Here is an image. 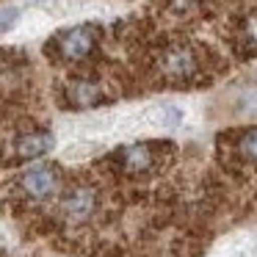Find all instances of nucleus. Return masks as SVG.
Wrapping results in <instances>:
<instances>
[{
    "mask_svg": "<svg viewBox=\"0 0 257 257\" xmlns=\"http://www.w3.org/2000/svg\"><path fill=\"white\" fill-rule=\"evenodd\" d=\"M58 188H61V172L53 163H34L31 169H25L20 174V191L31 199L45 202L50 196H56Z\"/></svg>",
    "mask_w": 257,
    "mask_h": 257,
    "instance_id": "1",
    "label": "nucleus"
},
{
    "mask_svg": "<svg viewBox=\"0 0 257 257\" xmlns=\"http://www.w3.org/2000/svg\"><path fill=\"white\" fill-rule=\"evenodd\" d=\"M97 45V28L94 25H75V28L64 31V34L56 36L53 47L61 58L67 61H78V58H86Z\"/></svg>",
    "mask_w": 257,
    "mask_h": 257,
    "instance_id": "2",
    "label": "nucleus"
},
{
    "mask_svg": "<svg viewBox=\"0 0 257 257\" xmlns=\"http://www.w3.org/2000/svg\"><path fill=\"white\" fill-rule=\"evenodd\" d=\"M58 210H61L64 221H69V224L89 221V218L97 213L94 188H89V185H72V188L61 196V207H58Z\"/></svg>",
    "mask_w": 257,
    "mask_h": 257,
    "instance_id": "3",
    "label": "nucleus"
},
{
    "mask_svg": "<svg viewBox=\"0 0 257 257\" xmlns=\"http://www.w3.org/2000/svg\"><path fill=\"white\" fill-rule=\"evenodd\" d=\"M161 69L172 80H191L199 72V56L185 45H174L161 56Z\"/></svg>",
    "mask_w": 257,
    "mask_h": 257,
    "instance_id": "4",
    "label": "nucleus"
},
{
    "mask_svg": "<svg viewBox=\"0 0 257 257\" xmlns=\"http://www.w3.org/2000/svg\"><path fill=\"white\" fill-rule=\"evenodd\" d=\"M56 147V139H53V133H47V130H34V133H23L17 141H14V152H17L20 158H42L47 155V152Z\"/></svg>",
    "mask_w": 257,
    "mask_h": 257,
    "instance_id": "5",
    "label": "nucleus"
},
{
    "mask_svg": "<svg viewBox=\"0 0 257 257\" xmlns=\"http://www.w3.org/2000/svg\"><path fill=\"white\" fill-rule=\"evenodd\" d=\"M119 163L127 172H147L155 163V150L152 144H130L119 152Z\"/></svg>",
    "mask_w": 257,
    "mask_h": 257,
    "instance_id": "6",
    "label": "nucleus"
},
{
    "mask_svg": "<svg viewBox=\"0 0 257 257\" xmlns=\"http://www.w3.org/2000/svg\"><path fill=\"white\" fill-rule=\"evenodd\" d=\"M102 97V91L97 89V83H91V80H75L72 89H69V100L75 102V105H97Z\"/></svg>",
    "mask_w": 257,
    "mask_h": 257,
    "instance_id": "7",
    "label": "nucleus"
},
{
    "mask_svg": "<svg viewBox=\"0 0 257 257\" xmlns=\"http://www.w3.org/2000/svg\"><path fill=\"white\" fill-rule=\"evenodd\" d=\"M238 150L243 158H249V161H257V127L246 130V133H240L238 139Z\"/></svg>",
    "mask_w": 257,
    "mask_h": 257,
    "instance_id": "8",
    "label": "nucleus"
},
{
    "mask_svg": "<svg viewBox=\"0 0 257 257\" xmlns=\"http://www.w3.org/2000/svg\"><path fill=\"white\" fill-rule=\"evenodd\" d=\"M243 42L249 45L251 53H257V12L249 14L246 23H243Z\"/></svg>",
    "mask_w": 257,
    "mask_h": 257,
    "instance_id": "9",
    "label": "nucleus"
},
{
    "mask_svg": "<svg viewBox=\"0 0 257 257\" xmlns=\"http://www.w3.org/2000/svg\"><path fill=\"white\" fill-rule=\"evenodd\" d=\"M20 20V12L17 9H0V34H6V31H12L14 28V23Z\"/></svg>",
    "mask_w": 257,
    "mask_h": 257,
    "instance_id": "10",
    "label": "nucleus"
}]
</instances>
